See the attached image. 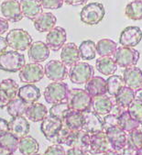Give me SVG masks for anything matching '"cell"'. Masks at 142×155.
<instances>
[{"instance_id": "6da1fadb", "label": "cell", "mask_w": 142, "mask_h": 155, "mask_svg": "<svg viewBox=\"0 0 142 155\" xmlns=\"http://www.w3.org/2000/svg\"><path fill=\"white\" fill-rule=\"evenodd\" d=\"M92 97L84 89L73 88L69 90L67 102L71 109L79 112H85L91 110Z\"/></svg>"}, {"instance_id": "7a4b0ae2", "label": "cell", "mask_w": 142, "mask_h": 155, "mask_svg": "<svg viewBox=\"0 0 142 155\" xmlns=\"http://www.w3.org/2000/svg\"><path fill=\"white\" fill-rule=\"evenodd\" d=\"M6 41L8 47H10L13 51H24L30 48L33 40L27 30L23 28H13L7 34Z\"/></svg>"}, {"instance_id": "3957f363", "label": "cell", "mask_w": 142, "mask_h": 155, "mask_svg": "<svg viewBox=\"0 0 142 155\" xmlns=\"http://www.w3.org/2000/svg\"><path fill=\"white\" fill-rule=\"evenodd\" d=\"M26 64L25 55L17 51H6L0 54V70L17 73Z\"/></svg>"}, {"instance_id": "277c9868", "label": "cell", "mask_w": 142, "mask_h": 155, "mask_svg": "<svg viewBox=\"0 0 142 155\" xmlns=\"http://www.w3.org/2000/svg\"><path fill=\"white\" fill-rule=\"evenodd\" d=\"M105 9L102 3L92 2L85 5L81 12L80 18L81 21L86 25L94 26L99 24L105 18Z\"/></svg>"}, {"instance_id": "5b68a950", "label": "cell", "mask_w": 142, "mask_h": 155, "mask_svg": "<svg viewBox=\"0 0 142 155\" xmlns=\"http://www.w3.org/2000/svg\"><path fill=\"white\" fill-rule=\"evenodd\" d=\"M69 86L63 82H53L46 86L43 96L47 103L54 105L67 100L69 94Z\"/></svg>"}, {"instance_id": "8992f818", "label": "cell", "mask_w": 142, "mask_h": 155, "mask_svg": "<svg viewBox=\"0 0 142 155\" xmlns=\"http://www.w3.org/2000/svg\"><path fill=\"white\" fill-rule=\"evenodd\" d=\"M68 75L73 84H85L95 75V69L89 64L78 61L70 67Z\"/></svg>"}, {"instance_id": "52a82bcc", "label": "cell", "mask_w": 142, "mask_h": 155, "mask_svg": "<svg viewBox=\"0 0 142 155\" xmlns=\"http://www.w3.org/2000/svg\"><path fill=\"white\" fill-rule=\"evenodd\" d=\"M113 56L118 66L121 68H128L131 66H136L139 60L140 54L136 49L121 46L117 49Z\"/></svg>"}, {"instance_id": "ba28073f", "label": "cell", "mask_w": 142, "mask_h": 155, "mask_svg": "<svg viewBox=\"0 0 142 155\" xmlns=\"http://www.w3.org/2000/svg\"><path fill=\"white\" fill-rule=\"evenodd\" d=\"M18 77L22 83L35 84L40 82L45 75L43 66L39 63L26 64L19 71Z\"/></svg>"}, {"instance_id": "9c48e42d", "label": "cell", "mask_w": 142, "mask_h": 155, "mask_svg": "<svg viewBox=\"0 0 142 155\" xmlns=\"http://www.w3.org/2000/svg\"><path fill=\"white\" fill-rule=\"evenodd\" d=\"M63 126V122L58 118H56L50 115H47V117L41 121L40 130L47 140L55 143V139L58 135L59 131Z\"/></svg>"}, {"instance_id": "30bf717a", "label": "cell", "mask_w": 142, "mask_h": 155, "mask_svg": "<svg viewBox=\"0 0 142 155\" xmlns=\"http://www.w3.org/2000/svg\"><path fill=\"white\" fill-rule=\"evenodd\" d=\"M44 74L50 81L63 82L68 75L67 66L62 61L51 60L44 67Z\"/></svg>"}, {"instance_id": "8fae6325", "label": "cell", "mask_w": 142, "mask_h": 155, "mask_svg": "<svg viewBox=\"0 0 142 155\" xmlns=\"http://www.w3.org/2000/svg\"><path fill=\"white\" fill-rule=\"evenodd\" d=\"M67 40L66 30L63 27H54L46 36V44L50 50L58 51L65 44Z\"/></svg>"}, {"instance_id": "7c38bea8", "label": "cell", "mask_w": 142, "mask_h": 155, "mask_svg": "<svg viewBox=\"0 0 142 155\" xmlns=\"http://www.w3.org/2000/svg\"><path fill=\"white\" fill-rule=\"evenodd\" d=\"M110 150L113 149L105 131H100L98 133L90 135V143H89V150H88L89 154L92 155L101 154Z\"/></svg>"}, {"instance_id": "4fadbf2b", "label": "cell", "mask_w": 142, "mask_h": 155, "mask_svg": "<svg viewBox=\"0 0 142 155\" xmlns=\"http://www.w3.org/2000/svg\"><path fill=\"white\" fill-rule=\"evenodd\" d=\"M142 41V29L137 26L125 28L119 36V43L123 47L134 48Z\"/></svg>"}, {"instance_id": "5bb4252c", "label": "cell", "mask_w": 142, "mask_h": 155, "mask_svg": "<svg viewBox=\"0 0 142 155\" xmlns=\"http://www.w3.org/2000/svg\"><path fill=\"white\" fill-rule=\"evenodd\" d=\"M0 8H1V13L4 18L8 21L17 23L23 19L20 4L18 0H4Z\"/></svg>"}, {"instance_id": "9a60e30c", "label": "cell", "mask_w": 142, "mask_h": 155, "mask_svg": "<svg viewBox=\"0 0 142 155\" xmlns=\"http://www.w3.org/2000/svg\"><path fill=\"white\" fill-rule=\"evenodd\" d=\"M82 130L88 133L89 135L104 131L103 119L97 114L92 110L83 112V124Z\"/></svg>"}, {"instance_id": "2e32d148", "label": "cell", "mask_w": 142, "mask_h": 155, "mask_svg": "<svg viewBox=\"0 0 142 155\" xmlns=\"http://www.w3.org/2000/svg\"><path fill=\"white\" fill-rule=\"evenodd\" d=\"M106 136L109 140L111 147L114 150L121 151L123 148L127 145V132L123 130L120 127H113L105 130Z\"/></svg>"}, {"instance_id": "e0dca14e", "label": "cell", "mask_w": 142, "mask_h": 155, "mask_svg": "<svg viewBox=\"0 0 142 155\" xmlns=\"http://www.w3.org/2000/svg\"><path fill=\"white\" fill-rule=\"evenodd\" d=\"M50 50L44 41H37L31 43L28 48L27 56L33 63H42L45 61L50 56Z\"/></svg>"}, {"instance_id": "ac0fdd59", "label": "cell", "mask_w": 142, "mask_h": 155, "mask_svg": "<svg viewBox=\"0 0 142 155\" xmlns=\"http://www.w3.org/2000/svg\"><path fill=\"white\" fill-rule=\"evenodd\" d=\"M123 80L125 85L133 89L137 90L142 87V71L137 66H131L125 68L123 72Z\"/></svg>"}, {"instance_id": "d6986e66", "label": "cell", "mask_w": 142, "mask_h": 155, "mask_svg": "<svg viewBox=\"0 0 142 155\" xmlns=\"http://www.w3.org/2000/svg\"><path fill=\"white\" fill-rule=\"evenodd\" d=\"M8 127L9 131L18 139L28 135L31 130L30 123L23 116L11 117V119L8 121Z\"/></svg>"}, {"instance_id": "ffe728a7", "label": "cell", "mask_w": 142, "mask_h": 155, "mask_svg": "<svg viewBox=\"0 0 142 155\" xmlns=\"http://www.w3.org/2000/svg\"><path fill=\"white\" fill-rule=\"evenodd\" d=\"M89 143H90V135L81 130L72 131L65 145L70 148H77L85 151H88Z\"/></svg>"}, {"instance_id": "44dd1931", "label": "cell", "mask_w": 142, "mask_h": 155, "mask_svg": "<svg viewBox=\"0 0 142 155\" xmlns=\"http://www.w3.org/2000/svg\"><path fill=\"white\" fill-rule=\"evenodd\" d=\"M18 97L27 105H30L37 102L40 98L41 93L40 88L34 85V84H27L18 88Z\"/></svg>"}, {"instance_id": "7402d4cb", "label": "cell", "mask_w": 142, "mask_h": 155, "mask_svg": "<svg viewBox=\"0 0 142 155\" xmlns=\"http://www.w3.org/2000/svg\"><path fill=\"white\" fill-rule=\"evenodd\" d=\"M19 4L23 17L32 21L43 12V8L39 0H20Z\"/></svg>"}, {"instance_id": "603a6c76", "label": "cell", "mask_w": 142, "mask_h": 155, "mask_svg": "<svg viewBox=\"0 0 142 155\" xmlns=\"http://www.w3.org/2000/svg\"><path fill=\"white\" fill-rule=\"evenodd\" d=\"M84 90L92 97V98L106 95V81L101 76H93L85 84Z\"/></svg>"}, {"instance_id": "cb8c5ba5", "label": "cell", "mask_w": 142, "mask_h": 155, "mask_svg": "<svg viewBox=\"0 0 142 155\" xmlns=\"http://www.w3.org/2000/svg\"><path fill=\"white\" fill-rule=\"evenodd\" d=\"M78 47L73 42H68L63 45L61 51V60L66 66H72L80 61Z\"/></svg>"}, {"instance_id": "d4e9b609", "label": "cell", "mask_w": 142, "mask_h": 155, "mask_svg": "<svg viewBox=\"0 0 142 155\" xmlns=\"http://www.w3.org/2000/svg\"><path fill=\"white\" fill-rule=\"evenodd\" d=\"M34 27L39 32H49L56 26L57 18L50 12H42L34 19Z\"/></svg>"}, {"instance_id": "484cf974", "label": "cell", "mask_w": 142, "mask_h": 155, "mask_svg": "<svg viewBox=\"0 0 142 155\" xmlns=\"http://www.w3.org/2000/svg\"><path fill=\"white\" fill-rule=\"evenodd\" d=\"M115 103L114 99L106 95L94 97L92 100V111L99 116H105L110 113L113 105Z\"/></svg>"}, {"instance_id": "4316f807", "label": "cell", "mask_w": 142, "mask_h": 155, "mask_svg": "<svg viewBox=\"0 0 142 155\" xmlns=\"http://www.w3.org/2000/svg\"><path fill=\"white\" fill-rule=\"evenodd\" d=\"M25 115L32 122H40L47 117L48 109L43 104L35 102L27 106Z\"/></svg>"}, {"instance_id": "83f0119b", "label": "cell", "mask_w": 142, "mask_h": 155, "mask_svg": "<svg viewBox=\"0 0 142 155\" xmlns=\"http://www.w3.org/2000/svg\"><path fill=\"white\" fill-rule=\"evenodd\" d=\"M95 67L100 74L106 76L113 75L118 69V65L115 60L111 56L98 58L95 61Z\"/></svg>"}, {"instance_id": "f1b7e54d", "label": "cell", "mask_w": 142, "mask_h": 155, "mask_svg": "<svg viewBox=\"0 0 142 155\" xmlns=\"http://www.w3.org/2000/svg\"><path fill=\"white\" fill-rule=\"evenodd\" d=\"M18 149L22 155H33L35 153H38L40 150V144L32 136L27 135L19 139Z\"/></svg>"}, {"instance_id": "f546056e", "label": "cell", "mask_w": 142, "mask_h": 155, "mask_svg": "<svg viewBox=\"0 0 142 155\" xmlns=\"http://www.w3.org/2000/svg\"><path fill=\"white\" fill-rule=\"evenodd\" d=\"M63 124L71 130H81L83 124V113L70 109L64 117Z\"/></svg>"}, {"instance_id": "4dcf8cb0", "label": "cell", "mask_w": 142, "mask_h": 155, "mask_svg": "<svg viewBox=\"0 0 142 155\" xmlns=\"http://www.w3.org/2000/svg\"><path fill=\"white\" fill-rule=\"evenodd\" d=\"M134 97H135V91L125 85L116 95V97H114V101L121 107L127 109L129 105L134 100Z\"/></svg>"}, {"instance_id": "1f68e13d", "label": "cell", "mask_w": 142, "mask_h": 155, "mask_svg": "<svg viewBox=\"0 0 142 155\" xmlns=\"http://www.w3.org/2000/svg\"><path fill=\"white\" fill-rule=\"evenodd\" d=\"M95 47H96V53H98V55L101 57H105V56H113L115 54L118 49V44L113 40L102 39L95 44Z\"/></svg>"}, {"instance_id": "d6a6232c", "label": "cell", "mask_w": 142, "mask_h": 155, "mask_svg": "<svg viewBox=\"0 0 142 155\" xmlns=\"http://www.w3.org/2000/svg\"><path fill=\"white\" fill-rule=\"evenodd\" d=\"M81 59L84 61H91L96 56V47L95 41L86 40L81 42L78 47Z\"/></svg>"}, {"instance_id": "836d02e7", "label": "cell", "mask_w": 142, "mask_h": 155, "mask_svg": "<svg viewBox=\"0 0 142 155\" xmlns=\"http://www.w3.org/2000/svg\"><path fill=\"white\" fill-rule=\"evenodd\" d=\"M106 81V93L110 97H116L118 93L125 86L123 77L120 75L113 74L107 78Z\"/></svg>"}, {"instance_id": "e575fe53", "label": "cell", "mask_w": 142, "mask_h": 155, "mask_svg": "<svg viewBox=\"0 0 142 155\" xmlns=\"http://www.w3.org/2000/svg\"><path fill=\"white\" fill-rule=\"evenodd\" d=\"M118 126L125 130L127 133L137 130L140 127V122L133 118L127 110H125L119 117H118Z\"/></svg>"}, {"instance_id": "d590c367", "label": "cell", "mask_w": 142, "mask_h": 155, "mask_svg": "<svg viewBox=\"0 0 142 155\" xmlns=\"http://www.w3.org/2000/svg\"><path fill=\"white\" fill-rule=\"evenodd\" d=\"M27 106L28 105L26 102H24L22 99L14 98L9 101L7 107V110H8V115L11 117H16L25 115Z\"/></svg>"}, {"instance_id": "8d00e7d4", "label": "cell", "mask_w": 142, "mask_h": 155, "mask_svg": "<svg viewBox=\"0 0 142 155\" xmlns=\"http://www.w3.org/2000/svg\"><path fill=\"white\" fill-rule=\"evenodd\" d=\"M125 15L131 20L142 19V0H134L125 8Z\"/></svg>"}, {"instance_id": "74e56055", "label": "cell", "mask_w": 142, "mask_h": 155, "mask_svg": "<svg viewBox=\"0 0 142 155\" xmlns=\"http://www.w3.org/2000/svg\"><path fill=\"white\" fill-rule=\"evenodd\" d=\"M19 139L17 138L10 131L5 132L0 135V147L8 150L11 152H15L18 148Z\"/></svg>"}, {"instance_id": "f35d334b", "label": "cell", "mask_w": 142, "mask_h": 155, "mask_svg": "<svg viewBox=\"0 0 142 155\" xmlns=\"http://www.w3.org/2000/svg\"><path fill=\"white\" fill-rule=\"evenodd\" d=\"M18 84L13 79H5L0 83V90L3 91L10 100L16 98L18 92Z\"/></svg>"}, {"instance_id": "ab89813d", "label": "cell", "mask_w": 142, "mask_h": 155, "mask_svg": "<svg viewBox=\"0 0 142 155\" xmlns=\"http://www.w3.org/2000/svg\"><path fill=\"white\" fill-rule=\"evenodd\" d=\"M70 107L68 105L67 101H63V102H60V103H57L52 105V107L50 108V115L58 118L60 120H62L63 122L65 116L67 115V113L70 110Z\"/></svg>"}, {"instance_id": "60d3db41", "label": "cell", "mask_w": 142, "mask_h": 155, "mask_svg": "<svg viewBox=\"0 0 142 155\" xmlns=\"http://www.w3.org/2000/svg\"><path fill=\"white\" fill-rule=\"evenodd\" d=\"M127 144L131 145L136 149H139L142 146V130L137 129L127 132Z\"/></svg>"}, {"instance_id": "b9f144b4", "label": "cell", "mask_w": 142, "mask_h": 155, "mask_svg": "<svg viewBox=\"0 0 142 155\" xmlns=\"http://www.w3.org/2000/svg\"><path fill=\"white\" fill-rule=\"evenodd\" d=\"M127 110L129 113V115L136 120L139 122L142 120V103L141 102L134 99Z\"/></svg>"}, {"instance_id": "7bdbcfd3", "label": "cell", "mask_w": 142, "mask_h": 155, "mask_svg": "<svg viewBox=\"0 0 142 155\" xmlns=\"http://www.w3.org/2000/svg\"><path fill=\"white\" fill-rule=\"evenodd\" d=\"M103 128L104 131L113 128V127H119L118 126V117L113 115V114H107L103 118Z\"/></svg>"}, {"instance_id": "ee69618b", "label": "cell", "mask_w": 142, "mask_h": 155, "mask_svg": "<svg viewBox=\"0 0 142 155\" xmlns=\"http://www.w3.org/2000/svg\"><path fill=\"white\" fill-rule=\"evenodd\" d=\"M72 131L73 130H69L63 124V128L61 129V130L59 131L58 135H57V137L55 139V143L54 144H61V145L64 144L65 145L67 140H68V139H69V137H70V135H71Z\"/></svg>"}, {"instance_id": "f6af8a7d", "label": "cell", "mask_w": 142, "mask_h": 155, "mask_svg": "<svg viewBox=\"0 0 142 155\" xmlns=\"http://www.w3.org/2000/svg\"><path fill=\"white\" fill-rule=\"evenodd\" d=\"M42 8L46 9H59L63 6V0H39Z\"/></svg>"}, {"instance_id": "bcb514c9", "label": "cell", "mask_w": 142, "mask_h": 155, "mask_svg": "<svg viewBox=\"0 0 142 155\" xmlns=\"http://www.w3.org/2000/svg\"><path fill=\"white\" fill-rule=\"evenodd\" d=\"M43 155H65V150L61 144H52L46 149Z\"/></svg>"}, {"instance_id": "7dc6e473", "label": "cell", "mask_w": 142, "mask_h": 155, "mask_svg": "<svg viewBox=\"0 0 142 155\" xmlns=\"http://www.w3.org/2000/svg\"><path fill=\"white\" fill-rule=\"evenodd\" d=\"M65 155H90L88 151H85L77 148H70L65 150Z\"/></svg>"}, {"instance_id": "c3c4849f", "label": "cell", "mask_w": 142, "mask_h": 155, "mask_svg": "<svg viewBox=\"0 0 142 155\" xmlns=\"http://www.w3.org/2000/svg\"><path fill=\"white\" fill-rule=\"evenodd\" d=\"M137 149L127 143V145L121 150V155H137Z\"/></svg>"}, {"instance_id": "681fc988", "label": "cell", "mask_w": 142, "mask_h": 155, "mask_svg": "<svg viewBox=\"0 0 142 155\" xmlns=\"http://www.w3.org/2000/svg\"><path fill=\"white\" fill-rule=\"evenodd\" d=\"M9 101H10V99L8 98V97L5 94L3 91L0 90V108L7 107Z\"/></svg>"}, {"instance_id": "f907efd6", "label": "cell", "mask_w": 142, "mask_h": 155, "mask_svg": "<svg viewBox=\"0 0 142 155\" xmlns=\"http://www.w3.org/2000/svg\"><path fill=\"white\" fill-rule=\"evenodd\" d=\"M8 28H9L8 21L6 18L0 17V36H1V34L7 32L8 30Z\"/></svg>"}, {"instance_id": "816d5d0a", "label": "cell", "mask_w": 142, "mask_h": 155, "mask_svg": "<svg viewBox=\"0 0 142 155\" xmlns=\"http://www.w3.org/2000/svg\"><path fill=\"white\" fill-rule=\"evenodd\" d=\"M64 3L69 5V6H73V7H77V6H82V5H85L89 0H63Z\"/></svg>"}, {"instance_id": "f5cc1de1", "label": "cell", "mask_w": 142, "mask_h": 155, "mask_svg": "<svg viewBox=\"0 0 142 155\" xmlns=\"http://www.w3.org/2000/svg\"><path fill=\"white\" fill-rule=\"evenodd\" d=\"M125 110H127V109L121 107L120 106L117 105L116 103H114L113 107H112V109H111V111H110V114H113V115H115V116H117V117H119Z\"/></svg>"}, {"instance_id": "db71d44e", "label": "cell", "mask_w": 142, "mask_h": 155, "mask_svg": "<svg viewBox=\"0 0 142 155\" xmlns=\"http://www.w3.org/2000/svg\"><path fill=\"white\" fill-rule=\"evenodd\" d=\"M8 131H9L8 121L4 118H0V135Z\"/></svg>"}, {"instance_id": "11a10c76", "label": "cell", "mask_w": 142, "mask_h": 155, "mask_svg": "<svg viewBox=\"0 0 142 155\" xmlns=\"http://www.w3.org/2000/svg\"><path fill=\"white\" fill-rule=\"evenodd\" d=\"M7 48H8V43L6 41V39L2 36H0V54L6 51Z\"/></svg>"}, {"instance_id": "9f6ffc18", "label": "cell", "mask_w": 142, "mask_h": 155, "mask_svg": "<svg viewBox=\"0 0 142 155\" xmlns=\"http://www.w3.org/2000/svg\"><path fill=\"white\" fill-rule=\"evenodd\" d=\"M135 100H137L139 102L142 103V88L140 89H137L136 92H135V97H134Z\"/></svg>"}, {"instance_id": "6f0895ef", "label": "cell", "mask_w": 142, "mask_h": 155, "mask_svg": "<svg viewBox=\"0 0 142 155\" xmlns=\"http://www.w3.org/2000/svg\"><path fill=\"white\" fill-rule=\"evenodd\" d=\"M0 155H14V153L9 151L8 150H6L2 147H0Z\"/></svg>"}, {"instance_id": "680465c9", "label": "cell", "mask_w": 142, "mask_h": 155, "mask_svg": "<svg viewBox=\"0 0 142 155\" xmlns=\"http://www.w3.org/2000/svg\"><path fill=\"white\" fill-rule=\"evenodd\" d=\"M102 155H121V153L119 151H117V150H110L108 151H105V153H102Z\"/></svg>"}, {"instance_id": "91938a15", "label": "cell", "mask_w": 142, "mask_h": 155, "mask_svg": "<svg viewBox=\"0 0 142 155\" xmlns=\"http://www.w3.org/2000/svg\"><path fill=\"white\" fill-rule=\"evenodd\" d=\"M137 155H142V146L137 149Z\"/></svg>"}, {"instance_id": "94428289", "label": "cell", "mask_w": 142, "mask_h": 155, "mask_svg": "<svg viewBox=\"0 0 142 155\" xmlns=\"http://www.w3.org/2000/svg\"><path fill=\"white\" fill-rule=\"evenodd\" d=\"M140 127H141V130H142V120L140 121Z\"/></svg>"}, {"instance_id": "6125c7cd", "label": "cell", "mask_w": 142, "mask_h": 155, "mask_svg": "<svg viewBox=\"0 0 142 155\" xmlns=\"http://www.w3.org/2000/svg\"><path fill=\"white\" fill-rule=\"evenodd\" d=\"M33 155H41V154H39V153H35V154H33Z\"/></svg>"}]
</instances>
